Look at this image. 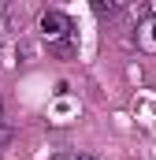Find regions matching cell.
<instances>
[{
	"mask_svg": "<svg viewBox=\"0 0 156 160\" xmlns=\"http://www.w3.org/2000/svg\"><path fill=\"white\" fill-rule=\"evenodd\" d=\"M37 26H41V34H45V41H48L52 48H56V45H67V41L75 38V22H71L63 11H45Z\"/></svg>",
	"mask_w": 156,
	"mask_h": 160,
	"instance_id": "cell-1",
	"label": "cell"
},
{
	"mask_svg": "<svg viewBox=\"0 0 156 160\" xmlns=\"http://www.w3.org/2000/svg\"><path fill=\"white\" fill-rule=\"evenodd\" d=\"M0 119H4V101H0Z\"/></svg>",
	"mask_w": 156,
	"mask_h": 160,
	"instance_id": "cell-5",
	"label": "cell"
},
{
	"mask_svg": "<svg viewBox=\"0 0 156 160\" xmlns=\"http://www.w3.org/2000/svg\"><path fill=\"white\" fill-rule=\"evenodd\" d=\"M75 160H97V157H89V153H82V157H75Z\"/></svg>",
	"mask_w": 156,
	"mask_h": 160,
	"instance_id": "cell-4",
	"label": "cell"
},
{
	"mask_svg": "<svg viewBox=\"0 0 156 160\" xmlns=\"http://www.w3.org/2000/svg\"><path fill=\"white\" fill-rule=\"evenodd\" d=\"M134 41H138V48H141L145 56H156V19H153V15L138 19V34H134Z\"/></svg>",
	"mask_w": 156,
	"mask_h": 160,
	"instance_id": "cell-2",
	"label": "cell"
},
{
	"mask_svg": "<svg viewBox=\"0 0 156 160\" xmlns=\"http://www.w3.org/2000/svg\"><path fill=\"white\" fill-rule=\"evenodd\" d=\"M93 8H97V15H115V11H119V4H115V0H97Z\"/></svg>",
	"mask_w": 156,
	"mask_h": 160,
	"instance_id": "cell-3",
	"label": "cell"
},
{
	"mask_svg": "<svg viewBox=\"0 0 156 160\" xmlns=\"http://www.w3.org/2000/svg\"><path fill=\"white\" fill-rule=\"evenodd\" d=\"M0 15H4V4H0Z\"/></svg>",
	"mask_w": 156,
	"mask_h": 160,
	"instance_id": "cell-6",
	"label": "cell"
}]
</instances>
